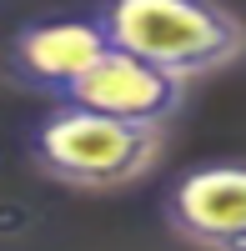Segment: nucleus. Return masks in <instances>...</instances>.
<instances>
[{"label": "nucleus", "mask_w": 246, "mask_h": 251, "mask_svg": "<svg viewBox=\"0 0 246 251\" xmlns=\"http://www.w3.org/2000/svg\"><path fill=\"white\" fill-rule=\"evenodd\" d=\"M111 50V35L96 15H66V20H35L15 30L5 50V75L20 91L66 100V91Z\"/></svg>", "instance_id": "obj_5"}, {"label": "nucleus", "mask_w": 246, "mask_h": 251, "mask_svg": "<svg viewBox=\"0 0 246 251\" xmlns=\"http://www.w3.org/2000/svg\"><path fill=\"white\" fill-rule=\"evenodd\" d=\"M166 226L201 251H246V161H206L166 191Z\"/></svg>", "instance_id": "obj_4"}, {"label": "nucleus", "mask_w": 246, "mask_h": 251, "mask_svg": "<svg viewBox=\"0 0 246 251\" xmlns=\"http://www.w3.org/2000/svg\"><path fill=\"white\" fill-rule=\"evenodd\" d=\"M161 131L156 126H131L116 116H100L86 106L60 100L40 116L30 131V161L40 176L71 191H121L156 171L161 161Z\"/></svg>", "instance_id": "obj_2"}, {"label": "nucleus", "mask_w": 246, "mask_h": 251, "mask_svg": "<svg viewBox=\"0 0 246 251\" xmlns=\"http://www.w3.org/2000/svg\"><path fill=\"white\" fill-rule=\"evenodd\" d=\"M66 100L86 106V111H100V116H116V121H131V126L166 131V121H176V111L186 106V80L146 55H136V50L111 46L66 91Z\"/></svg>", "instance_id": "obj_3"}, {"label": "nucleus", "mask_w": 246, "mask_h": 251, "mask_svg": "<svg viewBox=\"0 0 246 251\" xmlns=\"http://www.w3.org/2000/svg\"><path fill=\"white\" fill-rule=\"evenodd\" d=\"M111 46L136 50L171 75H211L246 55V25L221 0H100Z\"/></svg>", "instance_id": "obj_1"}]
</instances>
